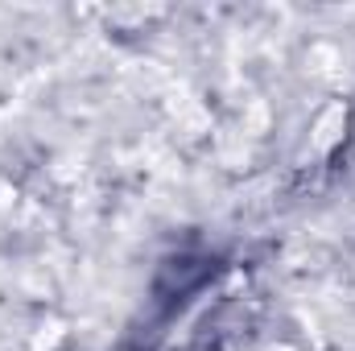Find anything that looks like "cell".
I'll return each mask as SVG.
<instances>
[{
	"mask_svg": "<svg viewBox=\"0 0 355 351\" xmlns=\"http://www.w3.org/2000/svg\"><path fill=\"white\" fill-rule=\"evenodd\" d=\"M306 62H310V71H314V75H331L343 58H339V50H331V46H314Z\"/></svg>",
	"mask_w": 355,
	"mask_h": 351,
	"instance_id": "cell-1",
	"label": "cell"
}]
</instances>
